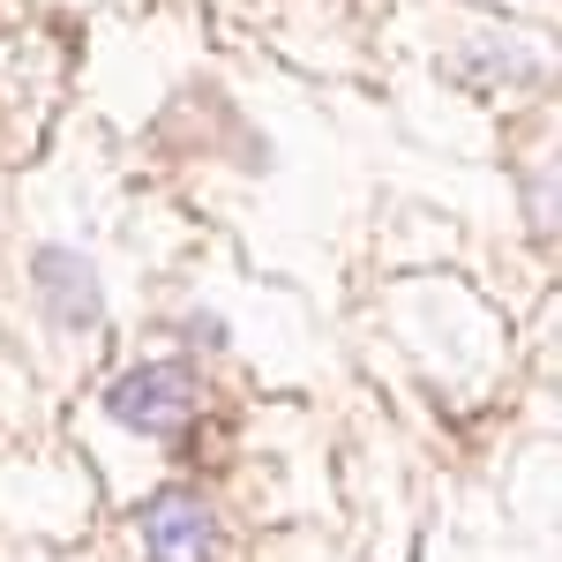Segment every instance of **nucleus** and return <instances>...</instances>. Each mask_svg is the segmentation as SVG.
Here are the masks:
<instances>
[{"mask_svg":"<svg viewBox=\"0 0 562 562\" xmlns=\"http://www.w3.org/2000/svg\"><path fill=\"white\" fill-rule=\"evenodd\" d=\"M31 278L45 285V307L60 323H98V270L76 248H38L31 256Z\"/></svg>","mask_w":562,"mask_h":562,"instance_id":"obj_3","label":"nucleus"},{"mask_svg":"<svg viewBox=\"0 0 562 562\" xmlns=\"http://www.w3.org/2000/svg\"><path fill=\"white\" fill-rule=\"evenodd\" d=\"M135 532H143V555L150 562H217V518L188 495V487H166V495H150L143 503V518H135Z\"/></svg>","mask_w":562,"mask_h":562,"instance_id":"obj_2","label":"nucleus"},{"mask_svg":"<svg viewBox=\"0 0 562 562\" xmlns=\"http://www.w3.org/2000/svg\"><path fill=\"white\" fill-rule=\"evenodd\" d=\"M105 413L135 435H180L195 420V375L180 360H143L105 390Z\"/></svg>","mask_w":562,"mask_h":562,"instance_id":"obj_1","label":"nucleus"}]
</instances>
